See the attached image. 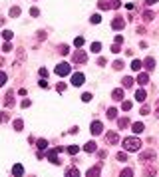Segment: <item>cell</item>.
Instances as JSON below:
<instances>
[{
	"instance_id": "obj_43",
	"label": "cell",
	"mask_w": 159,
	"mask_h": 177,
	"mask_svg": "<svg viewBox=\"0 0 159 177\" xmlns=\"http://www.w3.org/2000/svg\"><path fill=\"white\" fill-rule=\"evenodd\" d=\"M117 159H119V161H126V159H127V153H117Z\"/></svg>"
},
{
	"instance_id": "obj_40",
	"label": "cell",
	"mask_w": 159,
	"mask_h": 177,
	"mask_svg": "<svg viewBox=\"0 0 159 177\" xmlns=\"http://www.w3.org/2000/svg\"><path fill=\"white\" fill-rule=\"evenodd\" d=\"M143 18L145 20H151V18H153V12H149V10H147V12H143Z\"/></svg>"
},
{
	"instance_id": "obj_13",
	"label": "cell",
	"mask_w": 159,
	"mask_h": 177,
	"mask_svg": "<svg viewBox=\"0 0 159 177\" xmlns=\"http://www.w3.org/2000/svg\"><path fill=\"white\" fill-rule=\"evenodd\" d=\"M131 129H133V134H141V131H143V124H141V121H135V124L131 125Z\"/></svg>"
},
{
	"instance_id": "obj_38",
	"label": "cell",
	"mask_w": 159,
	"mask_h": 177,
	"mask_svg": "<svg viewBox=\"0 0 159 177\" xmlns=\"http://www.w3.org/2000/svg\"><path fill=\"white\" fill-rule=\"evenodd\" d=\"M66 84H64V82H60V84H58V86H56V90H58V92H64V90H66Z\"/></svg>"
},
{
	"instance_id": "obj_31",
	"label": "cell",
	"mask_w": 159,
	"mask_h": 177,
	"mask_svg": "<svg viewBox=\"0 0 159 177\" xmlns=\"http://www.w3.org/2000/svg\"><path fill=\"white\" fill-rule=\"evenodd\" d=\"M121 110L129 111V110H131V101H129V100H127V101H123V104H121Z\"/></svg>"
},
{
	"instance_id": "obj_51",
	"label": "cell",
	"mask_w": 159,
	"mask_h": 177,
	"mask_svg": "<svg viewBox=\"0 0 159 177\" xmlns=\"http://www.w3.org/2000/svg\"><path fill=\"white\" fill-rule=\"evenodd\" d=\"M40 88H48V82H46V80H40Z\"/></svg>"
},
{
	"instance_id": "obj_42",
	"label": "cell",
	"mask_w": 159,
	"mask_h": 177,
	"mask_svg": "<svg viewBox=\"0 0 159 177\" xmlns=\"http://www.w3.org/2000/svg\"><path fill=\"white\" fill-rule=\"evenodd\" d=\"M119 48H121L119 44H113V46H111V52H113V54H117V52H119Z\"/></svg>"
},
{
	"instance_id": "obj_27",
	"label": "cell",
	"mask_w": 159,
	"mask_h": 177,
	"mask_svg": "<svg viewBox=\"0 0 159 177\" xmlns=\"http://www.w3.org/2000/svg\"><path fill=\"white\" fill-rule=\"evenodd\" d=\"M24 127V124H22V120H14V129L16 131H20V129Z\"/></svg>"
},
{
	"instance_id": "obj_46",
	"label": "cell",
	"mask_w": 159,
	"mask_h": 177,
	"mask_svg": "<svg viewBox=\"0 0 159 177\" xmlns=\"http://www.w3.org/2000/svg\"><path fill=\"white\" fill-rule=\"evenodd\" d=\"M40 76L46 78V76H48V70H46V68H42V70H40Z\"/></svg>"
},
{
	"instance_id": "obj_8",
	"label": "cell",
	"mask_w": 159,
	"mask_h": 177,
	"mask_svg": "<svg viewBox=\"0 0 159 177\" xmlns=\"http://www.w3.org/2000/svg\"><path fill=\"white\" fill-rule=\"evenodd\" d=\"M12 175H14V177H22V175H24V167H22L20 163H16L14 167H12Z\"/></svg>"
},
{
	"instance_id": "obj_34",
	"label": "cell",
	"mask_w": 159,
	"mask_h": 177,
	"mask_svg": "<svg viewBox=\"0 0 159 177\" xmlns=\"http://www.w3.org/2000/svg\"><path fill=\"white\" fill-rule=\"evenodd\" d=\"M155 173H157V171H155V167H147V171H145V175H147V177H153Z\"/></svg>"
},
{
	"instance_id": "obj_37",
	"label": "cell",
	"mask_w": 159,
	"mask_h": 177,
	"mask_svg": "<svg viewBox=\"0 0 159 177\" xmlns=\"http://www.w3.org/2000/svg\"><path fill=\"white\" fill-rule=\"evenodd\" d=\"M6 80H8V78H6V74H4V72H0V86H4Z\"/></svg>"
},
{
	"instance_id": "obj_14",
	"label": "cell",
	"mask_w": 159,
	"mask_h": 177,
	"mask_svg": "<svg viewBox=\"0 0 159 177\" xmlns=\"http://www.w3.org/2000/svg\"><path fill=\"white\" fill-rule=\"evenodd\" d=\"M84 151H87V153L96 151V141H87V143L84 145Z\"/></svg>"
},
{
	"instance_id": "obj_29",
	"label": "cell",
	"mask_w": 159,
	"mask_h": 177,
	"mask_svg": "<svg viewBox=\"0 0 159 177\" xmlns=\"http://www.w3.org/2000/svg\"><path fill=\"white\" fill-rule=\"evenodd\" d=\"M100 50H101V44H100V42H94V44H92V52L96 54V52H100Z\"/></svg>"
},
{
	"instance_id": "obj_53",
	"label": "cell",
	"mask_w": 159,
	"mask_h": 177,
	"mask_svg": "<svg viewBox=\"0 0 159 177\" xmlns=\"http://www.w3.org/2000/svg\"><path fill=\"white\" fill-rule=\"evenodd\" d=\"M157 0H145V4H155Z\"/></svg>"
},
{
	"instance_id": "obj_15",
	"label": "cell",
	"mask_w": 159,
	"mask_h": 177,
	"mask_svg": "<svg viewBox=\"0 0 159 177\" xmlns=\"http://www.w3.org/2000/svg\"><path fill=\"white\" fill-rule=\"evenodd\" d=\"M145 98H147V94H145V90H137V92H135V100H137V101H143Z\"/></svg>"
},
{
	"instance_id": "obj_47",
	"label": "cell",
	"mask_w": 159,
	"mask_h": 177,
	"mask_svg": "<svg viewBox=\"0 0 159 177\" xmlns=\"http://www.w3.org/2000/svg\"><path fill=\"white\" fill-rule=\"evenodd\" d=\"M100 8L106 10V8H110V4H107V2H100Z\"/></svg>"
},
{
	"instance_id": "obj_30",
	"label": "cell",
	"mask_w": 159,
	"mask_h": 177,
	"mask_svg": "<svg viewBox=\"0 0 159 177\" xmlns=\"http://www.w3.org/2000/svg\"><path fill=\"white\" fill-rule=\"evenodd\" d=\"M74 44H76L78 48H82V46H84V38H82V36H78V38L74 40Z\"/></svg>"
},
{
	"instance_id": "obj_11",
	"label": "cell",
	"mask_w": 159,
	"mask_h": 177,
	"mask_svg": "<svg viewBox=\"0 0 159 177\" xmlns=\"http://www.w3.org/2000/svg\"><path fill=\"white\" fill-rule=\"evenodd\" d=\"M56 153H58V151H56V149H54V151H48V159H50V161L54 163V165H60V159L56 157Z\"/></svg>"
},
{
	"instance_id": "obj_23",
	"label": "cell",
	"mask_w": 159,
	"mask_h": 177,
	"mask_svg": "<svg viewBox=\"0 0 159 177\" xmlns=\"http://www.w3.org/2000/svg\"><path fill=\"white\" fill-rule=\"evenodd\" d=\"M66 151H68V153H70V155H76V153H78V151H80V147H78V145H70V147H68V149H66Z\"/></svg>"
},
{
	"instance_id": "obj_1",
	"label": "cell",
	"mask_w": 159,
	"mask_h": 177,
	"mask_svg": "<svg viewBox=\"0 0 159 177\" xmlns=\"http://www.w3.org/2000/svg\"><path fill=\"white\" fill-rule=\"evenodd\" d=\"M123 147L127 151H137L141 147V139L139 137H127V139H123Z\"/></svg>"
},
{
	"instance_id": "obj_7",
	"label": "cell",
	"mask_w": 159,
	"mask_h": 177,
	"mask_svg": "<svg viewBox=\"0 0 159 177\" xmlns=\"http://www.w3.org/2000/svg\"><path fill=\"white\" fill-rule=\"evenodd\" d=\"M4 104H6V108H12V105H14V90H8Z\"/></svg>"
},
{
	"instance_id": "obj_16",
	"label": "cell",
	"mask_w": 159,
	"mask_h": 177,
	"mask_svg": "<svg viewBox=\"0 0 159 177\" xmlns=\"http://www.w3.org/2000/svg\"><path fill=\"white\" fill-rule=\"evenodd\" d=\"M147 159H155V151H145V153H141V161H147Z\"/></svg>"
},
{
	"instance_id": "obj_35",
	"label": "cell",
	"mask_w": 159,
	"mask_h": 177,
	"mask_svg": "<svg viewBox=\"0 0 159 177\" xmlns=\"http://www.w3.org/2000/svg\"><path fill=\"white\" fill-rule=\"evenodd\" d=\"M6 120H8V114L6 111H0V124H4Z\"/></svg>"
},
{
	"instance_id": "obj_2",
	"label": "cell",
	"mask_w": 159,
	"mask_h": 177,
	"mask_svg": "<svg viewBox=\"0 0 159 177\" xmlns=\"http://www.w3.org/2000/svg\"><path fill=\"white\" fill-rule=\"evenodd\" d=\"M56 76H60V78H66V76H70V72H72V68H70V64H66V62H62V64H58L56 66Z\"/></svg>"
},
{
	"instance_id": "obj_5",
	"label": "cell",
	"mask_w": 159,
	"mask_h": 177,
	"mask_svg": "<svg viewBox=\"0 0 159 177\" xmlns=\"http://www.w3.org/2000/svg\"><path fill=\"white\" fill-rule=\"evenodd\" d=\"M86 52H82V50H78V52L76 54H74V62H76V64H84V62H86Z\"/></svg>"
},
{
	"instance_id": "obj_50",
	"label": "cell",
	"mask_w": 159,
	"mask_h": 177,
	"mask_svg": "<svg viewBox=\"0 0 159 177\" xmlns=\"http://www.w3.org/2000/svg\"><path fill=\"white\" fill-rule=\"evenodd\" d=\"M30 105H32V104H30V100H24V101H22V108H30Z\"/></svg>"
},
{
	"instance_id": "obj_41",
	"label": "cell",
	"mask_w": 159,
	"mask_h": 177,
	"mask_svg": "<svg viewBox=\"0 0 159 177\" xmlns=\"http://www.w3.org/2000/svg\"><path fill=\"white\" fill-rule=\"evenodd\" d=\"M2 50H4V52H10V50H12V44H10V42H6L4 46H2Z\"/></svg>"
},
{
	"instance_id": "obj_33",
	"label": "cell",
	"mask_w": 159,
	"mask_h": 177,
	"mask_svg": "<svg viewBox=\"0 0 159 177\" xmlns=\"http://www.w3.org/2000/svg\"><path fill=\"white\" fill-rule=\"evenodd\" d=\"M2 36H4V40H12V36H14V34L10 32V30H4V32H2Z\"/></svg>"
},
{
	"instance_id": "obj_28",
	"label": "cell",
	"mask_w": 159,
	"mask_h": 177,
	"mask_svg": "<svg viewBox=\"0 0 159 177\" xmlns=\"http://www.w3.org/2000/svg\"><path fill=\"white\" fill-rule=\"evenodd\" d=\"M10 16H12V18H16V16H20V8H18V6H14V8L10 10Z\"/></svg>"
},
{
	"instance_id": "obj_26",
	"label": "cell",
	"mask_w": 159,
	"mask_h": 177,
	"mask_svg": "<svg viewBox=\"0 0 159 177\" xmlns=\"http://www.w3.org/2000/svg\"><path fill=\"white\" fill-rule=\"evenodd\" d=\"M119 177H133V171H131V169H123V171L119 173Z\"/></svg>"
},
{
	"instance_id": "obj_25",
	"label": "cell",
	"mask_w": 159,
	"mask_h": 177,
	"mask_svg": "<svg viewBox=\"0 0 159 177\" xmlns=\"http://www.w3.org/2000/svg\"><path fill=\"white\" fill-rule=\"evenodd\" d=\"M90 22H92V24H100V22H101V16L100 14H94L92 18H90Z\"/></svg>"
},
{
	"instance_id": "obj_10",
	"label": "cell",
	"mask_w": 159,
	"mask_h": 177,
	"mask_svg": "<svg viewBox=\"0 0 159 177\" xmlns=\"http://www.w3.org/2000/svg\"><path fill=\"white\" fill-rule=\"evenodd\" d=\"M36 147H38L40 149V151H44V149H46V147H48V139H36Z\"/></svg>"
},
{
	"instance_id": "obj_6",
	"label": "cell",
	"mask_w": 159,
	"mask_h": 177,
	"mask_svg": "<svg viewBox=\"0 0 159 177\" xmlns=\"http://www.w3.org/2000/svg\"><path fill=\"white\" fill-rule=\"evenodd\" d=\"M84 82H86L84 74H80V72H78V74H74V76H72V84H74V86H82Z\"/></svg>"
},
{
	"instance_id": "obj_3",
	"label": "cell",
	"mask_w": 159,
	"mask_h": 177,
	"mask_svg": "<svg viewBox=\"0 0 159 177\" xmlns=\"http://www.w3.org/2000/svg\"><path fill=\"white\" fill-rule=\"evenodd\" d=\"M90 131H92L94 135L101 134V131H103V125H101V121H94V124L90 125Z\"/></svg>"
},
{
	"instance_id": "obj_9",
	"label": "cell",
	"mask_w": 159,
	"mask_h": 177,
	"mask_svg": "<svg viewBox=\"0 0 159 177\" xmlns=\"http://www.w3.org/2000/svg\"><path fill=\"white\" fill-rule=\"evenodd\" d=\"M123 26H126V22H123V18H116V20H113V22H111V28H113V30H121V28H123Z\"/></svg>"
},
{
	"instance_id": "obj_21",
	"label": "cell",
	"mask_w": 159,
	"mask_h": 177,
	"mask_svg": "<svg viewBox=\"0 0 159 177\" xmlns=\"http://www.w3.org/2000/svg\"><path fill=\"white\" fill-rule=\"evenodd\" d=\"M111 98H113V100H123V90H121V88L116 90L113 94H111Z\"/></svg>"
},
{
	"instance_id": "obj_39",
	"label": "cell",
	"mask_w": 159,
	"mask_h": 177,
	"mask_svg": "<svg viewBox=\"0 0 159 177\" xmlns=\"http://www.w3.org/2000/svg\"><path fill=\"white\" fill-rule=\"evenodd\" d=\"M110 8H119V0H111V2H110Z\"/></svg>"
},
{
	"instance_id": "obj_19",
	"label": "cell",
	"mask_w": 159,
	"mask_h": 177,
	"mask_svg": "<svg viewBox=\"0 0 159 177\" xmlns=\"http://www.w3.org/2000/svg\"><path fill=\"white\" fill-rule=\"evenodd\" d=\"M141 66H143V62H141V60H133V62H131V70H133V72L141 70Z\"/></svg>"
},
{
	"instance_id": "obj_52",
	"label": "cell",
	"mask_w": 159,
	"mask_h": 177,
	"mask_svg": "<svg viewBox=\"0 0 159 177\" xmlns=\"http://www.w3.org/2000/svg\"><path fill=\"white\" fill-rule=\"evenodd\" d=\"M149 114V108H141V115H147Z\"/></svg>"
},
{
	"instance_id": "obj_20",
	"label": "cell",
	"mask_w": 159,
	"mask_h": 177,
	"mask_svg": "<svg viewBox=\"0 0 159 177\" xmlns=\"http://www.w3.org/2000/svg\"><path fill=\"white\" fill-rule=\"evenodd\" d=\"M145 68H147V70H153L155 68V60L153 58H145Z\"/></svg>"
},
{
	"instance_id": "obj_12",
	"label": "cell",
	"mask_w": 159,
	"mask_h": 177,
	"mask_svg": "<svg viewBox=\"0 0 159 177\" xmlns=\"http://www.w3.org/2000/svg\"><path fill=\"white\" fill-rule=\"evenodd\" d=\"M100 171H101V169H100V165H96V167H92L90 171L86 173V177H97V175H100Z\"/></svg>"
},
{
	"instance_id": "obj_18",
	"label": "cell",
	"mask_w": 159,
	"mask_h": 177,
	"mask_svg": "<svg viewBox=\"0 0 159 177\" xmlns=\"http://www.w3.org/2000/svg\"><path fill=\"white\" fill-rule=\"evenodd\" d=\"M66 177H80V169H76V167L68 169V171H66Z\"/></svg>"
},
{
	"instance_id": "obj_49",
	"label": "cell",
	"mask_w": 159,
	"mask_h": 177,
	"mask_svg": "<svg viewBox=\"0 0 159 177\" xmlns=\"http://www.w3.org/2000/svg\"><path fill=\"white\" fill-rule=\"evenodd\" d=\"M60 52H62V54H68V52H70V48H68V46H62V48H60Z\"/></svg>"
},
{
	"instance_id": "obj_44",
	"label": "cell",
	"mask_w": 159,
	"mask_h": 177,
	"mask_svg": "<svg viewBox=\"0 0 159 177\" xmlns=\"http://www.w3.org/2000/svg\"><path fill=\"white\" fill-rule=\"evenodd\" d=\"M30 14H32V16H34V18H36V16H38V14H40V10H38V8H30Z\"/></svg>"
},
{
	"instance_id": "obj_32",
	"label": "cell",
	"mask_w": 159,
	"mask_h": 177,
	"mask_svg": "<svg viewBox=\"0 0 159 177\" xmlns=\"http://www.w3.org/2000/svg\"><path fill=\"white\" fill-rule=\"evenodd\" d=\"M123 86L131 88V86H133V80H131V78H123Z\"/></svg>"
},
{
	"instance_id": "obj_17",
	"label": "cell",
	"mask_w": 159,
	"mask_h": 177,
	"mask_svg": "<svg viewBox=\"0 0 159 177\" xmlns=\"http://www.w3.org/2000/svg\"><path fill=\"white\" fill-rule=\"evenodd\" d=\"M137 82H139L141 86H145V84H147V82H149V76H147V74H139V76H137Z\"/></svg>"
},
{
	"instance_id": "obj_45",
	"label": "cell",
	"mask_w": 159,
	"mask_h": 177,
	"mask_svg": "<svg viewBox=\"0 0 159 177\" xmlns=\"http://www.w3.org/2000/svg\"><path fill=\"white\" fill-rule=\"evenodd\" d=\"M82 100H84V101H90V100H92V94H84Z\"/></svg>"
},
{
	"instance_id": "obj_24",
	"label": "cell",
	"mask_w": 159,
	"mask_h": 177,
	"mask_svg": "<svg viewBox=\"0 0 159 177\" xmlns=\"http://www.w3.org/2000/svg\"><path fill=\"white\" fill-rule=\"evenodd\" d=\"M116 115H117V110H116V108H110V110H107V117H110V120H113Z\"/></svg>"
},
{
	"instance_id": "obj_22",
	"label": "cell",
	"mask_w": 159,
	"mask_h": 177,
	"mask_svg": "<svg viewBox=\"0 0 159 177\" xmlns=\"http://www.w3.org/2000/svg\"><path fill=\"white\" fill-rule=\"evenodd\" d=\"M127 124H129V120H127V117H121V120H117V125H119V129H126Z\"/></svg>"
},
{
	"instance_id": "obj_36",
	"label": "cell",
	"mask_w": 159,
	"mask_h": 177,
	"mask_svg": "<svg viewBox=\"0 0 159 177\" xmlns=\"http://www.w3.org/2000/svg\"><path fill=\"white\" fill-rule=\"evenodd\" d=\"M113 68H116V70H121V68H123V62H121V60H116V62H113Z\"/></svg>"
},
{
	"instance_id": "obj_48",
	"label": "cell",
	"mask_w": 159,
	"mask_h": 177,
	"mask_svg": "<svg viewBox=\"0 0 159 177\" xmlns=\"http://www.w3.org/2000/svg\"><path fill=\"white\" fill-rule=\"evenodd\" d=\"M113 42H116V44H119V46H121V42H123V38H121V36H116V40H113Z\"/></svg>"
},
{
	"instance_id": "obj_54",
	"label": "cell",
	"mask_w": 159,
	"mask_h": 177,
	"mask_svg": "<svg viewBox=\"0 0 159 177\" xmlns=\"http://www.w3.org/2000/svg\"><path fill=\"white\" fill-rule=\"evenodd\" d=\"M157 111H159V100H157Z\"/></svg>"
},
{
	"instance_id": "obj_4",
	"label": "cell",
	"mask_w": 159,
	"mask_h": 177,
	"mask_svg": "<svg viewBox=\"0 0 159 177\" xmlns=\"http://www.w3.org/2000/svg\"><path fill=\"white\" fill-rule=\"evenodd\" d=\"M106 139H107V143L113 145V143H117V141H119V135H117L116 131H107V134H106Z\"/></svg>"
}]
</instances>
